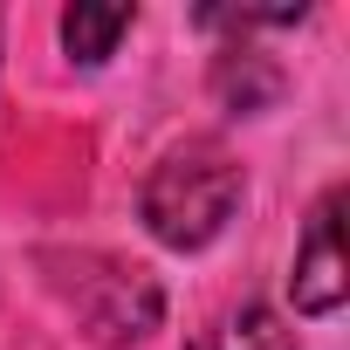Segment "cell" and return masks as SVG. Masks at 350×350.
Segmentation results:
<instances>
[{"mask_svg": "<svg viewBox=\"0 0 350 350\" xmlns=\"http://www.w3.org/2000/svg\"><path fill=\"white\" fill-rule=\"evenodd\" d=\"M234 200H241V165L213 137H193L165 151L158 172L144 179V227L165 247H206L234 220Z\"/></svg>", "mask_w": 350, "mask_h": 350, "instance_id": "obj_1", "label": "cell"}, {"mask_svg": "<svg viewBox=\"0 0 350 350\" xmlns=\"http://www.w3.org/2000/svg\"><path fill=\"white\" fill-rule=\"evenodd\" d=\"M336 213H343V193L329 186L323 206H316L309 227H302V254H295V275H288L295 309H309V316H329V309L343 302V288H350V275H343V247H336Z\"/></svg>", "mask_w": 350, "mask_h": 350, "instance_id": "obj_2", "label": "cell"}, {"mask_svg": "<svg viewBox=\"0 0 350 350\" xmlns=\"http://www.w3.org/2000/svg\"><path fill=\"white\" fill-rule=\"evenodd\" d=\"M193 350H295V343H288V329H282L275 309L247 302V309H227V316H220Z\"/></svg>", "mask_w": 350, "mask_h": 350, "instance_id": "obj_3", "label": "cell"}, {"mask_svg": "<svg viewBox=\"0 0 350 350\" xmlns=\"http://www.w3.org/2000/svg\"><path fill=\"white\" fill-rule=\"evenodd\" d=\"M124 35H131V8H69L62 14V42L76 62H103Z\"/></svg>", "mask_w": 350, "mask_h": 350, "instance_id": "obj_4", "label": "cell"}]
</instances>
